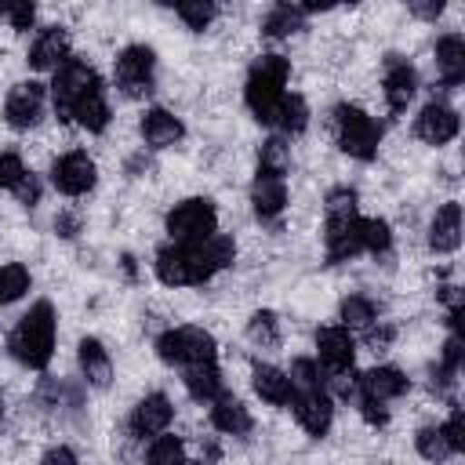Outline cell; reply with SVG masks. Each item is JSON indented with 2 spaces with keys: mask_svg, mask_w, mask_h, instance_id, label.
Masks as SVG:
<instances>
[{
  "mask_svg": "<svg viewBox=\"0 0 465 465\" xmlns=\"http://www.w3.org/2000/svg\"><path fill=\"white\" fill-rule=\"evenodd\" d=\"M236 262V240L225 232H214L203 243H163L153 258L156 280L167 287H200L214 272L229 269Z\"/></svg>",
  "mask_w": 465,
  "mask_h": 465,
  "instance_id": "1",
  "label": "cell"
},
{
  "mask_svg": "<svg viewBox=\"0 0 465 465\" xmlns=\"http://www.w3.org/2000/svg\"><path fill=\"white\" fill-rule=\"evenodd\" d=\"M291 385H294V400H291V411L298 418V425L309 432V436H327L331 432V421H334V396L327 392L323 385V371L316 360L309 356H298L291 363Z\"/></svg>",
  "mask_w": 465,
  "mask_h": 465,
  "instance_id": "2",
  "label": "cell"
},
{
  "mask_svg": "<svg viewBox=\"0 0 465 465\" xmlns=\"http://www.w3.org/2000/svg\"><path fill=\"white\" fill-rule=\"evenodd\" d=\"M54 334H58V316H54L51 302H36L11 327L7 352L29 371H44L51 363V356H54Z\"/></svg>",
  "mask_w": 465,
  "mask_h": 465,
  "instance_id": "3",
  "label": "cell"
},
{
  "mask_svg": "<svg viewBox=\"0 0 465 465\" xmlns=\"http://www.w3.org/2000/svg\"><path fill=\"white\" fill-rule=\"evenodd\" d=\"M360 225H363V214L356 207V189H349V185L331 189L327 193V225H323V251H327L331 265L363 254Z\"/></svg>",
  "mask_w": 465,
  "mask_h": 465,
  "instance_id": "4",
  "label": "cell"
},
{
  "mask_svg": "<svg viewBox=\"0 0 465 465\" xmlns=\"http://www.w3.org/2000/svg\"><path fill=\"white\" fill-rule=\"evenodd\" d=\"M287 76H291V62L283 54H262L254 58V65L247 69V84H243V102L251 109V116L258 124H272V113L280 105V98L287 94Z\"/></svg>",
  "mask_w": 465,
  "mask_h": 465,
  "instance_id": "5",
  "label": "cell"
},
{
  "mask_svg": "<svg viewBox=\"0 0 465 465\" xmlns=\"http://www.w3.org/2000/svg\"><path fill=\"white\" fill-rule=\"evenodd\" d=\"M156 352L163 363L171 367H200V363H218V345L211 338V331L203 327H193V323H182V327H167L160 338H156Z\"/></svg>",
  "mask_w": 465,
  "mask_h": 465,
  "instance_id": "6",
  "label": "cell"
},
{
  "mask_svg": "<svg viewBox=\"0 0 465 465\" xmlns=\"http://www.w3.org/2000/svg\"><path fill=\"white\" fill-rule=\"evenodd\" d=\"M331 120H334V142H338L341 153H349L352 160H374L378 156L381 124L374 116H367L363 109L341 102V105H334Z\"/></svg>",
  "mask_w": 465,
  "mask_h": 465,
  "instance_id": "7",
  "label": "cell"
},
{
  "mask_svg": "<svg viewBox=\"0 0 465 465\" xmlns=\"http://www.w3.org/2000/svg\"><path fill=\"white\" fill-rule=\"evenodd\" d=\"M218 232V207L207 196H189L167 211L171 243H203Z\"/></svg>",
  "mask_w": 465,
  "mask_h": 465,
  "instance_id": "8",
  "label": "cell"
},
{
  "mask_svg": "<svg viewBox=\"0 0 465 465\" xmlns=\"http://www.w3.org/2000/svg\"><path fill=\"white\" fill-rule=\"evenodd\" d=\"M102 76L94 73V65L87 62V58H76V54H69L58 69H54V76H51V105H54V116L58 120H73V105L80 102V94L91 87V84H98Z\"/></svg>",
  "mask_w": 465,
  "mask_h": 465,
  "instance_id": "9",
  "label": "cell"
},
{
  "mask_svg": "<svg viewBox=\"0 0 465 465\" xmlns=\"http://www.w3.org/2000/svg\"><path fill=\"white\" fill-rule=\"evenodd\" d=\"M113 80H116V87H120L127 98H145V94H153V84H156V54H153V47H145V44L124 47V51L116 54Z\"/></svg>",
  "mask_w": 465,
  "mask_h": 465,
  "instance_id": "10",
  "label": "cell"
},
{
  "mask_svg": "<svg viewBox=\"0 0 465 465\" xmlns=\"http://www.w3.org/2000/svg\"><path fill=\"white\" fill-rule=\"evenodd\" d=\"M44 109H47V87L40 80H22L7 91L4 98V120L15 127V131H29L44 120Z\"/></svg>",
  "mask_w": 465,
  "mask_h": 465,
  "instance_id": "11",
  "label": "cell"
},
{
  "mask_svg": "<svg viewBox=\"0 0 465 465\" xmlns=\"http://www.w3.org/2000/svg\"><path fill=\"white\" fill-rule=\"evenodd\" d=\"M174 418V403L163 396V392H145L134 407H131V418H127V436L134 443H145V440H156L167 432Z\"/></svg>",
  "mask_w": 465,
  "mask_h": 465,
  "instance_id": "12",
  "label": "cell"
},
{
  "mask_svg": "<svg viewBox=\"0 0 465 465\" xmlns=\"http://www.w3.org/2000/svg\"><path fill=\"white\" fill-rule=\"evenodd\" d=\"M94 182H98V171L84 149H69L51 163V185L62 196H84L94 189Z\"/></svg>",
  "mask_w": 465,
  "mask_h": 465,
  "instance_id": "13",
  "label": "cell"
},
{
  "mask_svg": "<svg viewBox=\"0 0 465 465\" xmlns=\"http://www.w3.org/2000/svg\"><path fill=\"white\" fill-rule=\"evenodd\" d=\"M316 356H320L316 363H320L323 374L352 371V363H356V338H352V331H345L341 323L320 327L316 331Z\"/></svg>",
  "mask_w": 465,
  "mask_h": 465,
  "instance_id": "14",
  "label": "cell"
},
{
  "mask_svg": "<svg viewBox=\"0 0 465 465\" xmlns=\"http://www.w3.org/2000/svg\"><path fill=\"white\" fill-rule=\"evenodd\" d=\"M461 131V116L454 105H447L443 98H432L429 105H421V113L414 116V134L425 145H447L454 142Z\"/></svg>",
  "mask_w": 465,
  "mask_h": 465,
  "instance_id": "15",
  "label": "cell"
},
{
  "mask_svg": "<svg viewBox=\"0 0 465 465\" xmlns=\"http://www.w3.org/2000/svg\"><path fill=\"white\" fill-rule=\"evenodd\" d=\"M251 207H254V214L262 222L280 218L283 207H287V182H283V174L258 167L254 171V182H251Z\"/></svg>",
  "mask_w": 465,
  "mask_h": 465,
  "instance_id": "16",
  "label": "cell"
},
{
  "mask_svg": "<svg viewBox=\"0 0 465 465\" xmlns=\"http://www.w3.org/2000/svg\"><path fill=\"white\" fill-rule=\"evenodd\" d=\"M381 87H385L389 109H392V113H403V109L411 105L414 91H418V73H414V65H411L403 54H389V58H385V80H381Z\"/></svg>",
  "mask_w": 465,
  "mask_h": 465,
  "instance_id": "17",
  "label": "cell"
},
{
  "mask_svg": "<svg viewBox=\"0 0 465 465\" xmlns=\"http://www.w3.org/2000/svg\"><path fill=\"white\" fill-rule=\"evenodd\" d=\"M138 131H142V142L149 149H171V145H178L185 138V124L171 109H160V105H153V109L142 113Z\"/></svg>",
  "mask_w": 465,
  "mask_h": 465,
  "instance_id": "18",
  "label": "cell"
},
{
  "mask_svg": "<svg viewBox=\"0 0 465 465\" xmlns=\"http://www.w3.org/2000/svg\"><path fill=\"white\" fill-rule=\"evenodd\" d=\"M425 240L436 254H454L458 251V243H461V203L458 200H447V203L436 207Z\"/></svg>",
  "mask_w": 465,
  "mask_h": 465,
  "instance_id": "19",
  "label": "cell"
},
{
  "mask_svg": "<svg viewBox=\"0 0 465 465\" xmlns=\"http://www.w3.org/2000/svg\"><path fill=\"white\" fill-rule=\"evenodd\" d=\"M69 58V33L62 25H44L29 44V65L33 69H58Z\"/></svg>",
  "mask_w": 465,
  "mask_h": 465,
  "instance_id": "20",
  "label": "cell"
},
{
  "mask_svg": "<svg viewBox=\"0 0 465 465\" xmlns=\"http://www.w3.org/2000/svg\"><path fill=\"white\" fill-rule=\"evenodd\" d=\"M436 73H440V87L454 91L465 80V40L461 33H443L436 40Z\"/></svg>",
  "mask_w": 465,
  "mask_h": 465,
  "instance_id": "21",
  "label": "cell"
},
{
  "mask_svg": "<svg viewBox=\"0 0 465 465\" xmlns=\"http://www.w3.org/2000/svg\"><path fill=\"white\" fill-rule=\"evenodd\" d=\"M76 363H80V374L91 389H109L113 381V360L105 352V345L98 338H84L76 345Z\"/></svg>",
  "mask_w": 465,
  "mask_h": 465,
  "instance_id": "22",
  "label": "cell"
},
{
  "mask_svg": "<svg viewBox=\"0 0 465 465\" xmlns=\"http://www.w3.org/2000/svg\"><path fill=\"white\" fill-rule=\"evenodd\" d=\"M251 385H254V392H258L265 403H272V407H291V400H294L291 374L280 371V367H272V363H254Z\"/></svg>",
  "mask_w": 465,
  "mask_h": 465,
  "instance_id": "23",
  "label": "cell"
},
{
  "mask_svg": "<svg viewBox=\"0 0 465 465\" xmlns=\"http://www.w3.org/2000/svg\"><path fill=\"white\" fill-rule=\"evenodd\" d=\"M407 389H411V378L400 367H371L367 374L356 378V392H367V396H374L381 403L403 396Z\"/></svg>",
  "mask_w": 465,
  "mask_h": 465,
  "instance_id": "24",
  "label": "cell"
},
{
  "mask_svg": "<svg viewBox=\"0 0 465 465\" xmlns=\"http://www.w3.org/2000/svg\"><path fill=\"white\" fill-rule=\"evenodd\" d=\"M109 98H105V84L98 80V84H91L84 94H80V102L73 105V120L84 127V131H91V134H102L105 127H109Z\"/></svg>",
  "mask_w": 465,
  "mask_h": 465,
  "instance_id": "25",
  "label": "cell"
},
{
  "mask_svg": "<svg viewBox=\"0 0 465 465\" xmlns=\"http://www.w3.org/2000/svg\"><path fill=\"white\" fill-rule=\"evenodd\" d=\"M211 425L225 436H247L254 429V418L251 411L232 396V392H222L214 403H211Z\"/></svg>",
  "mask_w": 465,
  "mask_h": 465,
  "instance_id": "26",
  "label": "cell"
},
{
  "mask_svg": "<svg viewBox=\"0 0 465 465\" xmlns=\"http://www.w3.org/2000/svg\"><path fill=\"white\" fill-rule=\"evenodd\" d=\"M182 381H185V392L196 400V403H214L225 389H222V371L218 363H200V367H189L182 371Z\"/></svg>",
  "mask_w": 465,
  "mask_h": 465,
  "instance_id": "27",
  "label": "cell"
},
{
  "mask_svg": "<svg viewBox=\"0 0 465 465\" xmlns=\"http://www.w3.org/2000/svg\"><path fill=\"white\" fill-rule=\"evenodd\" d=\"M305 7L302 4H276L269 7V15L262 18V33L280 40V36H291V33H302L305 29Z\"/></svg>",
  "mask_w": 465,
  "mask_h": 465,
  "instance_id": "28",
  "label": "cell"
},
{
  "mask_svg": "<svg viewBox=\"0 0 465 465\" xmlns=\"http://www.w3.org/2000/svg\"><path fill=\"white\" fill-rule=\"evenodd\" d=\"M272 127H280L283 138L302 134L309 127V102L302 94H283L280 105H276V113H272Z\"/></svg>",
  "mask_w": 465,
  "mask_h": 465,
  "instance_id": "29",
  "label": "cell"
},
{
  "mask_svg": "<svg viewBox=\"0 0 465 465\" xmlns=\"http://www.w3.org/2000/svg\"><path fill=\"white\" fill-rule=\"evenodd\" d=\"M338 320L345 331H367L371 323H378V305L367 294H349L338 305Z\"/></svg>",
  "mask_w": 465,
  "mask_h": 465,
  "instance_id": "30",
  "label": "cell"
},
{
  "mask_svg": "<svg viewBox=\"0 0 465 465\" xmlns=\"http://www.w3.org/2000/svg\"><path fill=\"white\" fill-rule=\"evenodd\" d=\"M145 465H196V461H189V454H185V447H182L178 436H167L163 432V436L149 440Z\"/></svg>",
  "mask_w": 465,
  "mask_h": 465,
  "instance_id": "31",
  "label": "cell"
},
{
  "mask_svg": "<svg viewBox=\"0 0 465 465\" xmlns=\"http://www.w3.org/2000/svg\"><path fill=\"white\" fill-rule=\"evenodd\" d=\"M29 283H33V276H29V269H25L22 262L0 265V305L18 302V298L29 291Z\"/></svg>",
  "mask_w": 465,
  "mask_h": 465,
  "instance_id": "32",
  "label": "cell"
},
{
  "mask_svg": "<svg viewBox=\"0 0 465 465\" xmlns=\"http://www.w3.org/2000/svg\"><path fill=\"white\" fill-rule=\"evenodd\" d=\"M247 338H251L258 349H276V345H280V320H276V312L258 309V312L247 320Z\"/></svg>",
  "mask_w": 465,
  "mask_h": 465,
  "instance_id": "33",
  "label": "cell"
},
{
  "mask_svg": "<svg viewBox=\"0 0 465 465\" xmlns=\"http://www.w3.org/2000/svg\"><path fill=\"white\" fill-rule=\"evenodd\" d=\"M258 167L276 171V174H283V171L291 167V145H287L283 134H269V138L258 145Z\"/></svg>",
  "mask_w": 465,
  "mask_h": 465,
  "instance_id": "34",
  "label": "cell"
},
{
  "mask_svg": "<svg viewBox=\"0 0 465 465\" xmlns=\"http://www.w3.org/2000/svg\"><path fill=\"white\" fill-rule=\"evenodd\" d=\"M414 447H418V454H421L425 461H436V465L447 461V458H454V450H450V443L443 440L440 425H425V429H418Z\"/></svg>",
  "mask_w": 465,
  "mask_h": 465,
  "instance_id": "35",
  "label": "cell"
},
{
  "mask_svg": "<svg viewBox=\"0 0 465 465\" xmlns=\"http://www.w3.org/2000/svg\"><path fill=\"white\" fill-rule=\"evenodd\" d=\"M360 243H363V254H385L392 247V229L389 222L381 218H363L360 225Z\"/></svg>",
  "mask_w": 465,
  "mask_h": 465,
  "instance_id": "36",
  "label": "cell"
},
{
  "mask_svg": "<svg viewBox=\"0 0 465 465\" xmlns=\"http://www.w3.org/2000/svg\"><path fill=\"white\" fill-rule=\"evenodd\" d=\"M174 15H178L193 33H203V29L214 22L218 7H214V4H207V0H189V4H174Z\"/></svg>",
  "mask_w": 465,
  "mask_h": 465,
  "instance_id": "37",
  "label": "cell"
},
{
  "mask_svg": "<svg viewBox=\"0 0 465 465\" xmlns=\"http://www.w3.org/2000/svg\"><path fill=\"white\" fill-rule=\"evenodd\" d=\"M440 432H443V440L450 443V450H454V454H461V450H465V411H461L458 403H450V418L440 425Z\"/></svg>",
  "mask_w": 465,
  "mask_h": 465,
  "instance_id": "38",
  "label": "cell"
},
{
  "mask_svg": "<svg viewBox=\"0 0 465 465\" xmlns=\"http://www.w3.org/2000/svg\"><path fill=\"white\" fill-rule=\"evenodd\" d=\"M22 178H25V163H22V156H18L15 149L0 153V189H15Z\"/></svg>",
  "mask_w": 465,
  "mask_h": 465,
  "instance_id": "39",
  "label": "cell"
},
{
  "mask_svg": "<svg viewBox=\"0 0 465 465\" xmlns=\"http://www.w3.org/2000/svg\"><path fill=\"white\" fill-rule=\"evenodd\" d=\"M461 360H465V334H450V338L443 341L440 367H447L450 374H461Z\"/></svg>",
  "mask_w": 465,
  "mask_h": 465,
  "instance_id": "40",
  "label": "cell"
},
{
  "mask_svg": "<svg viewBox=\"0 0 465 465\" xmlns=\"http://www.w3.org/2000/svg\"><path fill=\"white\" fill-rule=\"evenodd\" d=\"M356 407H360L363 421H367V425H374V429H381V425L389 421V407H385L381 400L367 396V392H356Z\"/></svg>",
  "mask_w": 465,
  "mask_h": 465,
  "instance_id": "41",
  "label": "cell"
},
{
  "mask_svg": "<svg viewBox=\"0 0 465 465\" xmlns=\"http://www.w3.org/2000/svg\"><path fill=\"white\" fill-rule=\"evenodd\" d=\"M11 193H15V200H18L22 207H36V203H40V196H44V185H40V178H36L33 171H25V178H22Z\"/></svg>",
  "mask_w": 465,
  "mask_h": 465,
  "instance_id": "42",
  "label": "cell"
},
{
  "mask_svg": "<svg viewBox=\"0 0 465 465\" xmlns=\"http://www.w3.org/2000/svg\"><path fill=\"white\" fill-rule=\"evenodd\" d=\"M4 18L11 22V29H18V33H25L33 22H36V7L33 4H7V11H4Z\"/></svg>",
  "mask_w": 465,
  "mask_h": 465,
  "instance_id": "43",
  "label": "cell"
},
{
  "mask_svg": "<svg viewBox=\"0 0 465 465\" xmlns=\"http://www.w3.org/2000/svg\"><path fill=\"white\" fill-rule=\"evenodd\" d=\"M458 385V374H450L447 367H440V363H432L429 367V389L436 392V396H450V389Z\"/></svg>",
  "mask_w": 465,
  "mask_h": 465,
  "instance_id": "44",
  "label": "cell"
},
{
  "mask_svg": "<svg viewBox=\"0 0 465 465\" xmlns=\"http://www.w3.org/2000/svg\"><path fill=\"white\" fill-rule=\"evenodd\" d=\"M392 338H396V331H392L389 323H381V320H378V323H371V327L363 331V341H367L374 352H378V349H389V345H392Z\"/></svg>",
  "mask_w": 465,
  "mask_h": 465,
  "instance_id": "45",
  "label": "cell"
},
{
  "mask_svg": "<svg viewBox=\"0 0 465 465\" xmlns=\"http://www.w3.org/2000/svg\"><path fill=\"white\" fill-rule=\"evenodd\" d=\"M40 465H80V461H76V454H73L69 447L58 443V447H51V450L40 458Z\"/></svg>",
  "mask_w": 465,
  "mask_h": 465,
  "instance_id": "46",
  "label": "cell"
},
{
  "mask_svg": "<svg viewBox=\"0 0 465 465\" xmlns=\"http://www.w3.org/2000/svg\"><path fill=\"white\" fill-rule=\"evenodd\" d=\"M411 15L414 18H425V22H436L443 15V4L440 0H432V4H411Z\"/></svg>",
  "mask_w": 465,
  "mask_h": 465,
  "instance_id": "47",
  "label": "cell"
},
{
  "mask_svg": "<svg viewBox=\"0 0 465 465\" xmlns=\"http://www.w3.org/2000/svg\"><path fill=\"white\" fill-rule=\"evenodd\" d=\"M54 229H58V236H76L80 232V218L76 214H58L54 218Z\"/></svg>",
  "mask_w": 465,
  "mask_h": 465,
  "instance_id": "48",
  "label": "cell"
},
{
  "mask_svg": "<svg viewBox=\"0 0 465 465\" xmlns=\"http://www.w3.org/2000/svg\"><path fill=\"white\" fill-rule=\"evenodd\" d=\"M124 272H127V276H131V280H134V276H138V269H134V258H131V254H124Z\"/></svg>",
  "mask_w": 465,
  "mask_h": 465,
  "instance_id": "49",
  "label": "cell"
},
{
  "mask_svg": "<svg viewBox=\"0 0 465 465\" xmlns=\"http://www.w3.org/2000/svg\"><path fill=\"white\" fill-rule=\"evenodd\" d=\"M4 11H7V4H0V18H4Z\"/></svg>",
  "mask_w": 465,
  "mask_h": 465,
  "instance_id": "50",
  "label": "cell"
},
{
  "mask_svg": "<svg viewBox=\"0 0 465 465\" xmlns=\"http://www.w3.org/2000/svg\"><path fill=\"white\" fill-rule=\"evenodd\" d=\"M0 418H4V396H0Z\"/></svg>",
  "mask_w": 465,
  "mask_h": 465,
  "instance_id": "51",
  "label": "cell"
}]
</instances>
